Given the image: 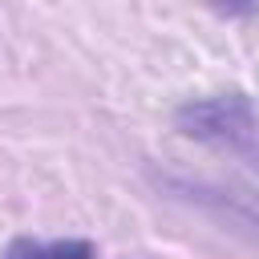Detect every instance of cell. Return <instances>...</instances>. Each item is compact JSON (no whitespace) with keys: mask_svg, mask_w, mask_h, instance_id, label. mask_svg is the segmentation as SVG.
Instances as JSON below:
<instances>
[{"mask_svg":"<svg viewBox=\"0 0 259 259\" xmlns=\"http://www.w3.org/2000/svg\"><path fill=\"white\" fill-rule=\"evenodd\" d=\"M174 130L190 142L231 150V154H247V158H255V150H259V113H255L247 93L194 97V101L178 105Z\"/></svg>","mask_w":259,"mask_h":259,"instance_id":"cell-1","label":"cell"},{"mask_svg":"<svg viewBox=\"0 0 259 259\" xmlns=\"http://www.w3.org/2000/svg\"><path fill=\"white\" fill-rule=\"evenodd\" d=\"M210 8L223 12V16H255L259 0H210Z\"/></svg>","mask_w":259,"mask_h":259,"instance_id":"cell-3","label":"cell"},{"mask_svg":"<svg viewBox=\"0 0 259 259\" xmlns=\"http://www.w3.org/2000/svg\"><path fill=\"white\" fill-rule=\"evenodd\" d=\"M4 259H97L89 239H12Z\"/></svg>","mask_w":259,"mask_h":259,"instance_id":"cell-2","label":"cell"}]
</instances>
